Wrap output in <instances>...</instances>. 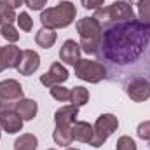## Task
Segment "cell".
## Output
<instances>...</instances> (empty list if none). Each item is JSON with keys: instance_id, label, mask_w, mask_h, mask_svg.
Masks as SVG:
<instances>
[{"instance_id": "obj_1", "label": "cell", "mask_w": 150, "mask_h": 150, "mask_svg": "<svg viewBox=\"0 0 150 150\" xmlns=\"http://www.w3.org/2000/svg\"><path fill=\"white\" fill-rule=\"evenodd\" d=\"M75 16H77V9L74 4L61 0V4H58L56 7H47L45 11H42L40 21H42L44 28L58 30V28L70 26L75 21Z\"/></svg>"}, {"instance_id": "obj_2", "label": "cell", "mask_w": 150, "mask_h": 150, "mask_svg": "<svg viewBox=\"0 0 150 150\" xmlns=\"http://www.w3.org/2000/svg\"><path fill=\"white\" fill-rule=\"evenodd\" d=\"M77 32L80 35V49L87 54H96L100 51V42L103 35V26L96 18H82L77 21Z\"/></svg>"}, {"instance_id": "obj_3", "label": "cell", "mask_w": 150, "mask_h": 150, "mask_svg": "<svg viewBox=\"0 0 150 150\" xmlns=\"http://www.w3.org/2000/svg\"><path fill=\"white\" fill-rule=\"evenodd\" d=\"M94 18L103 25H110L113 21H129V19H134V12H133V7L124 2V0H117L113 2L112 5L108 7H100L94 14Z\"/></svg>"}, {"instance_id": "obj_4", "label": "cell", "mask_w": 150, "mask_h": 150, "mask_svg": "<svg viewBox=\"0 0 150 150\" xmlns=\"http://www.w3.org/2000/svg\"><path fill=\"white\" fill-rule=\"evenodd\" d=\"M74 70L75 77L91 84H98L107 77V68L103 67V63L93 59H79L74 65Z\"/></svg>"}, {"instance_id": "obj_5", "label": "cell", "mask_w": 150, "mask_h": 150, "mask_svg": "<svg viewBox=\"0 0 150 150\" xmlns=\"http://www.w3.org/2000/svg\"><path fill=\"white\" fill-rule=\"evenodd\" d=\"M119 127V119L113 113H103L96 119L93 129H94V138L91 142L93 147H103V143L108 140V136H112L113 131H117Z\"/></svg>"}, {"instance_id": "obj_6", "label": "cell", "mask_w": 150, "mask_h": 150, "mask_svg": "<svg viewBox=\"0 0 150 150\" xmlns=\"http://www.w3.org/2000/svg\"><path fill=\"white\" fill-rule=\"evenodd\" d=\"M126 93L133 101H145L150 98V82L143 77H134L127 82Z\"/></svg>"}, {"instance_id": "obj_7", "label": "cell", "mask_w": 150, "mask_h": 150, "mask_svg": "<svg viewBox=\"0 0 150 150\" xmlns=\"http://www.w3.org/2000/svg\"><path fill=\"white\" fill-rule=\"evenodd\" d=\"M68 70L61 65V63H52L51 68L45 72L44 75H40V84L45 87H52L58 84H63L68 80Z\"/></svg>"}, {"instance_id": "obj_8", "label": "cell", "mask_w": 150, "mask_h": 150, "mask_svg": "<svg viewBox=\"0 0 150 150\" xmlns=\"http://www.w3.org/2000/svg\"><path fill=\"white\" fill-rule=\"evenodd\" d=\"M40 67V56L33 49H25L21 52V61L18 65V72L19 75H32L33 72H37Z\"/></svg>"}, {"instance_id": "obj_9", "label": "cell", "mask_w": 150, "mask_h": 150, "mask_svg": "<svg viewBox=\"0 0 150 150\" xmlns=\"http://www.w3.org/2000/svg\"><path fill=\"white\" fill-rule=\"evenodd\" d=\"M0 98L2 100H14V101H21L25 98L23 87L18 80L14 79H5L0 82Z\"/></svg>"}, {"instance_id": "obj_10", "label": "cell", "mask_w": 150, "mask_h": 150, "mask_svg": "<svg viewBox=\"0 0 150 150\" xmlns=\"http://www.w3.org/2000/svg\"><path fill=\"white\" fill-rule=\"evenodd\" d=\"M70 131H72V138L74 142H82V143H89L93 142L94 138V129L89 122H84V120H75L74 124L70 126Z\"/></svg>"}, {"instance_id": "obj_11", "label": "cell", "mask_w": 150, "mask_h": 150, "mask_svg": "<svg viewBox=\"0 0 150 150\" xmlns=\"http://www.w3.org/2000/svg\"><path fill=\"white\" fill-rule=\"evenodd\" d=\"M0 127L9 133V134H14V133H19L21 127H23V119L19 117V113L16 110H11V112H2L0 113Z\"/></svg>"}, {"instance_id": "obj_12", "label": "cell", "mask_w": 150, "mask_h": 150, "mask_svg": "<svg viewBox=\"0 0 150 150\" xmlns=\"http://www.w3.org/2000/svg\"><path fill=\"white\" fill-rule=\"evenodd\" d=\"M80 45L75 42V40H65L61 49H59V59L67 65H75L79 59H80Z\"/></svg>"}, {"instance_id": "obj_13", "label": "cell", "mask_w": 150, "mask_h": 150, "mask_svg": "<svg viewBox=\"0 0 150 150\" xmlns=\"http://www.w3.org/2000/svg\"><path fill=\"white\" fill-rule=\"evenodd\" d=\"M21 52L23 51L19 47H16L14 44L0 47V58H2L5 68H18V65L21 61Z\"/></svg>"}, {"instance_id": "obj_14", "label": "cell", "mask_w": 150, "mask_h": 150, "mask_svg": "<svg viewBox=\"0 0 150 150\" xmlns=\"http://www.w3.org/2000/svg\"><path fill=\"white\" fill-rule=\"evenodd\" d=\"M79 115V107L75 105H65L61 108H58L54 113V122L56 126H67L70 127L75 122V117Z\"/></svg>"}, {"instance_id": "obj_15", "label": "cell", "mask_w": 150, "mask_h": 150, "mask_svg": "<svg viewBox=\"0 0 150 150\" xmlns=\"http://www.w3.org/2000/svg\"><path fill=\"white\" fill-rule=\"evenodd\" d=\"M37 110H38V105L35 100H28V98H23L18 107H16V112L19 113V117L23 120H32L35 115H37Z\"/></svg>"}, {"instance_id": "obj_16", "label": "cell", "mask_w": 150, "mask_h": 150, "mask_svg": "<svg viewBox=\"0 0 150 150\" xmlns=\"http://www.w3.org/2000/svg\"><path fill=\"white\" fill-rule=\"evenodd\" d=\"M56 32L54 30H49V28H40L37 32V35H35V42H37L38 47H42V49H49V47H52L54 45V42H56Z\"/></svg>"}, {"instance_id": "obj_17", "label": "cell", "mask_w": 150, "mask_h": 150, "mask_svg": "<svg viewBox=\"0 0 150 150\" xmlns=\"http://www.w3.org/2000/svg\"><path fill=\"white\" fill-rule=\"evenodd\" d=\"M37 145H38L37 136L32 134V133H25L14 142V150H37Z\"/></svg>"}, {"instance_id": "obj_18", "label": "cell", "mask_w": 150, "mask_h": 150, "mask_svg": "<svg viewBox=\"0 0 150 150\" xmlns=\"http://www.w3.org/2000/svg\"><path fill=\"white\" fill-rule=\"evenodd\" d=\"M52 138H54L56 145H61V147H68V145H72V142H74L72 131H70V127H67V126H56V129H54V133H52Z\"/></svg>"}, {"instance_id": "obj_19", "label": "cell", "mask_w": 150, "mask_h": 150, "mask_svg": "<svg viewBox=\"0 0 150 150\" xmlns=\"http://www.w3.org/2000/svg\"><path fill=\"white\" fill-rule=\"evenodd\" d=\"M70 101H72V105H75V107L86 105L89 101V91L86 87H82V86H77L74 89H70Z\"/></svg>"}, {"instance_id": "obj_20", "label": "cell", "mask_w": 150, "mask_h": 150, "mask_svg": "<svg viewBox=\"0 0 150 150\" xmlns=\"http://www.w3.org/2000/svg\"><path fill=\"white\" fill-rule=\"evenodd\" d=\"M18 19L14 7H11L9 4H0V26L4 25H12Z\"/></svg>"}, {"instance_id": "obj_21", "label": "cell", "mask_w": 150, "mask_h": 150, "mask_svg": "<svg viewBox=\"0 0 150 150\" xmlns=\"http://www.w3.org/2000/svg\"><path fill=\"white\" fill-rule=\"evenodd\" d=\"M49 93H51V96H52L56 101H61V103L70 101V89L65 87V86H61V84L49 87Z\"/></svg>"}, {"instance_id": "obj_22", "label": "cell", "mask_w": 150, "mask_h": 150, "mask_svg": "<svg viewBox=\"0 0 150 150\" xmlns=\"http://www.w3.org/2000/svg\"><path fill=\"white\" fill-rule=\"evenodd\" d=\"M0 33H2V37L5 38L7 42H18L19 40V32L12 26V25H4V26H0Z\"/></svg>"}, {"instance_id": "obj_23", "label": "cell", "mask_w": 150, "mask_h": 150, "mask_svg": "<svg viewBox=\"0 0 150 150\" xmlns=\"http://www.w3.org/2000/svg\"><path fill=\"white\" fill-rule=\"evenodd\" d=\"M138 16L143 23H150V0L138 2Z\"/></svg>"}, {"instance_id": "obj_24", "label": "cell", "mask_w": 150, "mask_h": 150, "mask_svg": "<svg viewBox=\"0 0 150 150\" xmlns=\"http://www.w3.org/2000/svg\"><path fill=\"white\" fill-rule=\"evenodd\" d=\"M18 25H19V28L23 30V32H30L32 28H33V19L30 18V14L28 12H19V16H18Z\"/></svg>"}, {"instance_id": "obj_25", "label": "cell", "mask_w": 150, "mask_h": 150, "mask_svg": "<svg viewBox=\"0 0 150 150\" xmlns=\"http://www.w3.org/2000/svg\"><path fill=\"white\" fill-rule=\"evenodd\" d=\"M115 150H136V143L131 136H120L115 143Z\"/></svg>"}, {"instance_id": "obj_26", "label": "cell", "mask_w": 150, "mask_h": 150, "mask_svg": "<svg viewBox=\"0 0 150 150\" xmlns=\"http://www.w3.org/2000/svg\"><path fill=\"white\" fill-rule=\"evenodd\" d=\"M136 134H138V138H142L145 142H150V120H145V122H142L138 126Z\"/></svg>"}, {"instance_id": "obj_27", "label": "cell", "mask_w": 150, "mask_h": 150, "mask_svg": "<svg viewBox=\"0 0 150 150\" xmlns=\"http://www.w3.org/2000/svg\"><path fill=\"white\" fill-rule=\"evenodd\" d=\"M18 103H19V101H14V100H2V98H0V113L16 110Z\"/></svg>"}, {"instance_id": "obj_28", "label": "cell", "mask_w": 150, "mask_h": 150, "mask_svg": "<svg viewBox=\"0 0 150 150\" xmlns=\"http://www.w3.org/2000/svg\"><path fill=\"white\" fill-rule=\"evenodd\" d=\"M84 9H91V11H98L100 7H103V0H80Z\"/></svg>"}, {"instance_id": "obj_29", "label": "cell", "mask_w": 150, "mask_h": 150, "mask_svg": "<svg viewBox=\"0 0 150 150\" xmlns=\"http://www.w3.org/2000/svg\"><path fill=\"white\" fill-rule=\"evenodd\" d=\"M25 4L32 11H40V9H44V5L47 4V0H25Z\"/></svg>"}, {"instance_id": "obj_30", "label": "cell", "mask_w": 150, "mask_h": 150, "mask_svg": "<svg viewBox=\"0 0 150 150\" xmlns=\"http://www.w3.org/2000/svg\"><path fill=\"white\" fill-rule=\"evenodd\" d=\"M23 2H25V0H9V5L16 9V7H19V5H23Z\"/></svg>"}, {"instance_id": "obj_31", "label": "cell", "mask_w": 150, "mask_h": 150, "mask_svg": "<svg viewBox=\"0 0 150 150\" xmlns=\"http://www.w3.org/2000/svg\"><path fill=\"white\" fill-rule=\"evenodd\" d=\"M5 70V65H4V61H2V58H0V72H4Z\"/></svg>"}, {"instance_id": "obj_32", "label": "cell", "mask_w": 150, "mask_h": 150, "mask_svg": "<svg viewBox=\"0 0 150 150\" xmlns=\"http://www.w3.org/2000/svg\"><path fill=\"white\" fill-rule=\"evenodd\" d=\"M0 4H9V0H0Z\"/></svg>"}, {"instance_id": "obj_33", "label": "cell", "mask_w": 150, "mask_h": 150, "mask_svg": "<svg viewBox=\"0 0 150 150\" xmlns=\"http://www.w3.org/2000/svg\"><path fill=\"white\" fill-rule=\"evenodd\" d=\"M67 150H79V149H74V147H67Z\"/></svg>"}, {"instance_id": "obj_34", "label": "cell", "mask_w": 150, "mask_h": 150, "mask_svg": "<svg viewBox=\"0 0 150 150\" xmlns=\"http://www.w3.org/2000/svg\"><path fill=\"white\" fill-rule=\"evenodd\" d=\"M0 136H2V127H0Z\"/></svg>"}, {"instance_id": "obj_35", "label": "cell", "mask_w": 150, "mask_h": 150, "mask_svg": "<svg viewBox=\"0 0 150 150\" xmlns=\"http://www.w3.org/2000/svg\"><path fill=\"white\" fill-rule=\"evenodd\" d=\"M49 150H54V149H49Z\"/></svg>"}]
</instances>
